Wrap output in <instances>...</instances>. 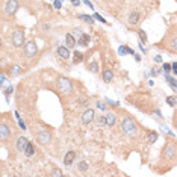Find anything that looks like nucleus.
<instances>
[{"mask_svg": "<svg viewBox=\"0 0 177 177\" xmlns=\"http://www.w3.org/2000/svg\"><path fill=\"white\" fill-rule=\"evenodd\" d=\"M127 53H129V47H127V46H120V55L124 56V55H127Z\"/></svg>", "mask_w": 177, "mask_h": 177, "instance_id": "c85d7f7f", "label": "nucleus"}, {"mask_svg": "<svg viewBox=\"0 0 177 177\" xmlns=\"http://www.w3.org/2000/svg\"><path fill=\"white\" fill-rule=\"evenodd\" d=\"M71 2H73V0H71Z\"/></svg>", "mask_w": 177, "mask_h": 177, "instance_id": "de8ad7c7", "label": "nucleus"}, {"mask_svg": "<svg viewBox=\"0 0 177 177\" xmlns=\"http://www.w3.org/2000/svg\"><path fill=\"white\" fill-rule=\"evenodd\" d=\"M12 93H14V86H12V85H9V86L6 88V90H5V94H6V97H9Z\"/></svg>", "mask_w": 177, "mask_h": 177, "instance_id": "7c9ffc66", "label": "nucleus"}, {"mask_svg": "<svg viewBox=\"0 0 177 177\" xmlns=\"http://www.w3.org/2000/svg\"><path fill=\"white\" fill-rule=\"evenodd\" d=\"M153 59H154V62H158V64H159V62H162V56H161V55H158L156 58H153Z\"/></svg>", "mask_w": 177, "mask_h": 177, "instance_id": "79ce46f5", "label": "nucleus"}, {"mask_svg": "<svg viewBox=\"0 0 177 177\" xmlns=\"http://www.w3.org/2000/svg\"><path fill=\"white\" fill-rule=\"evenodd\" d=\"M73 5H74V6H79L80 2H79V0H73Z\"/></svg>", "mask_w": 177, "mask_h": 177, "instance_id": "a18cd8bd", "label": "nucleus"}, {"mask_svg": "<svg viewBox=\"0 0 177 177\" xmlns=\"http://www.w3.org/2000/svg\"><path fill=\"white\" fill-rule=\"evenodd\" d=\"M97 107H98L100 110H104V109H106V106H104L103 101H97Z\"/></svg>", "mask_w": 177, "mask_h": 177, "instance_id": "e433bc0d", "label": "nucleus"}, {"mask_svg": "<svg viewBox=\"0 0 177 177\" xmlns=\"http://www.w3.org/2000/svg\"><path fill=\"white\" fill-rule=\"evenodd\" d=\"M65 42H67V47L68 49H73L76 44H77V41H76V38H74L73 33H67V35H65Z\"/></svg>", "mask_w": 177, "mask_h": 177, "instance_id": "2eb2a0df", "label": "nucleus"}, {"mask_svg": "<svg viewBox=\"0 0 177 177\" xmlns=\"http://www.w3.org/2000/svg\"><path fill=\"white\" fill-rule=\"evenodd\" d=\"M129 55H135V50L133 49H129Z\"/></svg>", "mask_w": 177, "mask_h": 177, "instance_id": "49530a36", "label": "nucleus"}, {"mask_svg": "<svg viewBox=\"0 0 177 177\" xmlns=\"http://www.w3.org/2000/svg\"><path fill=\"white\" fill-rule=\"evenodd\" d=\"M158 138H159V135H158V132H154V130L148 132V136H147V139H148V142H150V144H153V142H156V141H158Z\"/></svg>", "mask_w": 177, "mask_h": 177, "instance_id": "a211bd4d", "label": "nucleus"}, {"mask_svg": "<svg viewBox=\"0 0 177 177\" xmlns=\"http://www.w3.org/2000/svg\"><path fill=\"white\" fill-rule=\"evenodd\" d=\"M24 154H26L27 158H32L33 154H35V148H33V144H32V142L27 144V147H26V150H24Z\"/></svg>", "mask_w": 177, "mask_h": 177, "instance_id": "6ab92c4d", "label": "nucleus"}, {"mask_svg": "<svg viewBox=\"0 0 177 177\" xmlns=\"http://www.w3.org/2000/svg\"><path fill=\"white\" fill-rule=\"evenodd\" d=\"M77 170H79V173H86V171H88V164L83 162V161L79 162V164H77Z\"/></svg>", "mask_w": 177, "mask_h": 177, "instance_id": "4be33fe9", "label": "nucleus"}, {"mask_svg": "<svg viewBox=\"0 0 177 177\" xmlns=\"http://www.w3.org/2000/svg\"><path fill=\"white\" fill-rule=\"evenodd\" d=\"M56 52H58L59 58H62V59H68L70 58V50H68L67 46H59Z\"/></svg>", "mask_w": 177, "mask_h": 177, "instance_id": "9d476101", "label": "nucleus"}, {"mask_svg": "<svg viewBox=\"0 0 177 177\" xmlns=\"http://www.w3.org/2000/svg\"><path fill=\"white\" fill-rule=\"evenodd\" d=\"M0 80H2V82H0V83H2V88H5V85H6V82H8V77H6L5 74H2V77H0Z\"/></svg>", "mask_w": 177, "mask_h": 177, "instance_id": "72a5a7b5", "label": "nucleus"}, {"mask_svg": "<svg viewBox=\"0 0 177 177\" xmlns=\"http://www.w3.org/2000/svg\"><path fill=\"white\" fill-rule=\"evenodd\" d=\"M38 52V47H36V42L35 41H29L26 46H24V55L27 59H33L35 55Z\"/></svg>", "mask_w": 177, "mask_h": 177, "instance_id": "7ed1b4c3", "label": "nucleus"}, {"mask_svg": "<svg viewBox=\"0 0 177 177\" xmlns=\"http://www.w3.org/2000/svg\"><path fill=\"white\" fill-rule=\"evenodd\" d=\"M121 127H123V130H124V133H126L127 136H130V138H135V136L138 135V126H136V123L132 120L130 117L123 118Z\"/></svg>", "mask_w": 177, "mask_h": 177, "instance_id": "f257e3e1", "label": "nucleus"}, {"mask_svg": "<svg viewBox=\"0 0 177 177\" xmlns=\"http://www.w3.org/2000/svg\"><path fill=\"white\" fill-rule=\"evenodd\" d=\"M88 70H90L91 73H97L98 71V64L97 62H91L90 65H88Z\"/></svg>", "mask_w": 177, "mask_h": 177, "instance_id": "b1692460", "label": "nucleus"}, {"mask_svg": "<svg viewBox=\"0 0 177 177\" xmlns=\"http://www.w3.org/2000/svg\"><path fill=\"white\" fill-rule=\"evenodd\" d=\"M36 139H38V142H41V144H49L50 139H52V135H50L49 130H44V129H42V130L38 132Z\"/></svg>", "mask_w": 177, "mask_h": 177, "instance_id": "39448f33", "label": "nucleus"}, {"mask_svg": "<svg viewBox=\"0 0 177 177\" xmlns=\"http://www.w3.org/2000/svg\"><path fill=\"white\" fill-rule=\"evenodd\" d=\"M162 70L165 71V74H170V73L173 71V64H168V62H165V64L162 65Z\"/></svg>", "mask_w": 177, "mask_h": 177, "instance_id": "5701e85b", "label": "nucleus"}, {"mask_svg": "<svg viewBox=\"0 0 177 177\" xmlns=\"http://www.w3.org/2000/svg\"><path fill=\"white\" fill-rule=\"evenodd\" d=\"M115 121H117V115L114 112H107V115H106V124L107 126H114Z\"/></svg>", "mask_w": 177, "mask_h": 177, "instance_id": "dca6fc26", "label": "nucleus"}, {"mask_svg": "<svg viewBox=\"0 0 177 177\" xmlns=\"http://www.w3.org/2000/svg\"><path fill=\"white\" fill-rule=\"evenodd\" d=\"M167 103L170 104V106H177V97H174V96H171V97H167Z\"/></svg>", "mask_w": 177, "mask_h": 177, "instance_id": "393cba45", "label": "nucleus"}, {"mask_svg": "<svg viewBox=\"0 0 177 177\" xmlns=\"http://www.w3.org/2000/svg\"><path fill=\"white\" fill-rule=\"evenodd\" d=\"M90 42H91V36L88 35V33H82L79 41H77V46H82V47H88L90 46Z\"/></svg>", "mask_w": 177, "mask_h": 177, "instance_id": "1a4fd4ad", "label": "nucleus"}, {"mask_svg": "<svg viewBox=\"0 0 177 177\" xmlns=\"http://www.w3.org/2000/svg\"><path fill=\"white\" fill-rule=\"evenodd\" d=\"M17 9H18V2H17V0H8L6 8H5L6 14L12 15V14H15V12H17Z\"/></svg>", "mask_w": 177, "mask_h": 177, "instance_id": "0eeeda50", "label": "nucleus"}, {"mask_svg": "<svg viewBox=\"0 0 177 177\" xmlns=\"http://www.w3.org/2000/svg\"><path fill=\"white\" fill-rule=\"evenodd\" d=\"M17 121H18V126H20V127H21V129H23V130H26V124H24V123H23V121H21V120H20V118H18V120H17Z\"/></svg>", "mask_w": 177, "mask_h": 177, "instance_id": "ea45409f", "label": "nucleus"}, {"mask_svg": "<svg viewBox=\"0 0 177 177\" xmlns=\"http://www.w3.org/2000/svg\"><path fill=\"white\" fill-rule=\"evenodd\" d=\"M20 71H21V68L18 67V65H14V67H12V71H11V77L18 76V74H20Z\"/></svg>", "mask_w": 177, "mask_h": 177, "instance_id": "a878e982", "label": "nucleus"}, {"mask_svg": "<svg viewBox=\"0 0 177 177\" xmlns=\"http://www.w3.org/2000/svg\"><path fill=\"white\" fill-rule=\"evenodd\" d=\"M138 35H139L141 42H144V44H145V42H147V33H145L144 30H139V32H138Z\"/></svg>", "mask_w": 177, "mask_h": 177, "instance_id": "bb28decb", "label": "nucleus"}, {"mask_svg": "<svg viewBox=\"0 0 177 177\" xmlns=\"http://www.w3.org/2000/svg\"><path fill=\"white\" fill-rule=\"evenodd\" d=\"M97 123H98V126H103V124H106V117H97Z\"/></svg>", "mask_w": 177, "mask_h": 177, "instance_id": "2f4dec72", "label": "nucleus"}, {"mask_svg": "<svg viewBox=\"0 0 177 177\" xmlns=\"http://www.w3.org/2000/svg\"><path fill=\"white\" fill-rule=\"evenodd\" d=\"M161 74V68H151V71H150V76H159Z\"/></svg>", "mask_w": 177, "mask_h": 177, "instance_id": "c756f323", "label": "nucleus"}, {"mask_svg": "<svg viewBox=\"0 0 177 177\" xmlns=\"http://www.w3.org/2000/svg\"><path fill=\"white\" fill-rule=\"evenodd\" d=\"M52 174H53V176H62V171H61V170H53Z\"/></svg>", "mask_w": 177, "mask_h": 177, "instance_id": "a19ab883", "label": "nucleus"}, {"mask_svg": "<svg viewBox=\"0 0 177 177\" xmlns=\"http://www.w3.org/2000/svg\"><path fill=\"white\" fill-rule=\"evenodd\" d=\"M53 6H55L56 9H61V8H62V0H55V2H53Z\"/></svg>", "mask_w": 177, "mask_h": 177, "instance_id": "473e14b6", "label": "nucleus"}, {"mask_svg": "<svg viewBox=\"0 0 177 177\" xmlns=\"http://www.w3.org/2000/svg\"><path fill=\"white\" fill-rule=\"evenodd\" d=\"M74 159H76V153L74 151H68L67 154H65V158H64V164L67 165V167H71L73 162H74Z\"/></svg>", "mask_w": 177, "mask_h": 177, "instance_id": "ddd939ff", "label": "nucleus"}, {"mask_svg": "<svg viewBox=\"0 0 177 177\" xmlns=\"http://www.w3.org/2000/svg\"><path fill=\"white\" fill-rule=\"evenodd\" d=\"M176 151H177V148H176V145L174 144H168L167 147H165V150H164V154H165V158H173L174 154H176Z\"/></svg>", "mask_w": 177, "mask_h": 177, "instance_id": "9b49d317", "label": "nucleus"}, {"mask_svg": "<svg viewBox=\"0 0 177 177\" xmlns=\"http://www.w3.org/2000/svg\"><path fill=\"white\" fill-rule=\"evenodd\" d=\"M71 33H73V35H76V36H80L83 32H82L80 29H73V30H71Z\"/></svg>", "mask_w": 177, "mask_h": 177, "instance_id": "c9c22d12", "label": "nucleus"}, {"mask_svg": "<svg viewBox=\"0 0 177 177\" xmlns=\"http://www.w3.org/2000/svg\"><path fill=\"white\" fill-rule=\"evenodd\" d=\"M106 103H107V104H110V106H114V107L120 106V103H117V101H112V100H109V98H106Z\"/></svg>", "mask_w": 177, "mask_h": 177, "instance_id": "f704fd0d", "label": "nucleus"}, {"mask_svg": "<svg viewBox=\"0 0 177 177\" xmlns=\"http://www.w3.org/2000/svg\"><path fill=\"white\" fill-rule=\"evenodd\" d=\"M58 90H59V93L64 94V96L71 94V91H73V83H71V80L67 79V77H59V79H58Z\"/></svg>", "mask_w": 177, "mask_h": 177, "instance_id": "f03ea898", "label": "nucleus"}, {"mask_svg": "<svg viewBox=\"0 0 177 177\" xmlns=\"http://www.w3.org/2000/svg\"><path fill=\"white\" fill-rule=\"evenodd\" d=\"M133 56H135V61H136V62L141 61V56H139V55H133Z\"/></svg>", "mask_w": 177, "mask_h": 177, "instance_id": "c03bdc74", "label": "nucleus"}, {"mask_svg": "<svg viewBox=\"0 0 177 177\" xmlns=\"http://www.w3.org/2000/svg\"><path fill=\"white\" fill-rule=\"evenodd\" d=\"M173 74L177 76V62H173Z\"/></svg>", "mask_w": 177, "mask_h": 177, "instance_id": "58836bf2", "label": "nucleus"}, {"mask_svg": "<svg viewBox=\"0 0 177 177\" xmlns=\"http://www.w3.org/2000/svg\"><path fill=\"white\" fill-rule=\"evenodd\" d=\"M93 17H94L97 21H100V23H107V21H106V20H104V18H103L100 14H97V12H94V15H93Z\"/></svg>", "mask_w": 177, "mask_h": 177, "instance_id": "cd10ccee", "label": "nucleus"}, {"mask_svg": "<svg viewBox=\"0 0 177 177\" xmlns=\"http://www.w3.org/2000/svg\"><path fill=\"white\" fill-rule=\"evenodd\" d=\"M94 117H96L94 110H93V109H86L85 112H83V115H82V123H83V124H90V123H93Z\"/></svg>", "mask_w": 177, "mask_h": 177, "instance_id": "423d86ee", "label": "nucleus"}, {"mask_svg": "<svg viewBox=\"0 0 177 177\" xmlns=\"http://www.w3.org/2000/svg\"><path fill=\"white\" fill-rule=\"evenodd\" d=\"M27 144H29V141H27L24 136H20V138L17 139V142H15V147H17V150H18L20 153H24Z\"/></svg>", "mask_w": 177, "mask_h": 177, "instance_id": "6e6552de", "label": "nucleus"}, {"mask_svg": "<svg viewBox=\"0 0 177 177\" xmlns=\"http://www.w3.org/2000/svg\"><path fill=\"white\" fill-rule=\"evenodd\" d=\"M164 130H165V133H170V135H173V136H174V133H173V132H171L168 127H164Z\"/></svg>", "mask_w": 177, "mask_h": 177, "instance_id": "37998d69", "label": "nucleus"}, {"mask_svg": "<svg viewBox=\"0 0 177 177\" xmlns=\"http://www.w3.org/2000/svg\"><path fill=\"white\" fill-rule=\"evenodd\" d=\"M80 18L85 21V23H88V24H93V23H94V20H96L93 15H86V14H82Z\"/></svg>", "mask_w": 177, "mask_h": 177, "instance_id": "412c9836", "label": "nucleus"}, {"mask_svg": "<svg viewBox=\"0 0 177 177\" xmlns=\"http://www.w3.org/2000/svg\"><path fill=\"white\" fill-rule=\"evenodd\" d=\"M127 23L130 24V26H135V24H138L139 23V14L136 12V11H133L130 15H129V18H127Z\"/></svg>", "mask_w": 177, "mask_h": 177, "instance_id": "4468645a", "label": "nucleus"}, {"mask_svg": "<svg viewBox=\"0 0 177 177\" xmlns=\"http://www.w3.org/2000/svg\"><path fill=\"white\" fill-rule=\"evenodd\" d=\"M167 49H170L171 52H176V53H177V38H173V39L168 42Z\"/></svg>", "mask_w": 177, "mask_h": 177, "instance_id": "aec40b11", "label": "nucleus"}, {"mask_svg": "<svg viewBox=\"0 0 177 177\" xmlns=\"http://www.w3.org/2000/svg\"><path fill=\"white\" fill-rule=\"evenodd\" d=\"M12 46L14 47H21L24 44V32L23 30H15L12 33Z\"/></svg>", "mask_w": 177, "mask_h": 177, "instance_id": "20e7f679", "label": "nucleus"}, {"mask_svg": "<svg viewBox=\"0 0 177 177\" xmlns=\"http://www.w3.org/2000/svg\"><path fill=\"white\" fill-rule=\"evenodd\" d=\"M9 136H11V130H9V127H8L5 123H2V126H0V138L5 141V139L9 138Z\"/></svg>", "mask_w": 177, "mask_h": 177, "instance_id": "f8f14e48", "label": "nucleus"}, {"mask_svg": "<svg viewBox=\"0 0 177 177\" xmlns=\"http://www.w3.org/2000/svg\"><path fill=\"white\" fill-rule=\"evenodd\" d=\"M82 2H83L86 6H90V9H94V6H93V3L90 2V0H82Z\"/></svg>", "mask_w": 177, "mask_h": 177, "instance_id": "4c0bfd02", "label": "nucleus"}, {"mask_svg": "<svg viewBox=\"0 0 177 177\" xmlns=\"http://www.w3.org/2000/svg\"><path fill=\"white\" fill-rule=\"evenodd\" d=\"M112 79H114V73H112V70H104L103 71V80L107 83V82H112Z\"/></svg>", "mask_w": 177, "mask_h": 177, "instance_id": "f3484780", "label": "nucleus"}]
</instances>
